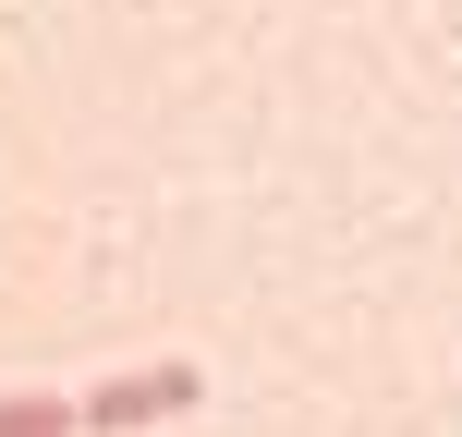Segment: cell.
Wrapping results in <instances>:
<instances>
[{
	"label": "cell",
	"instance_id": "obj_1",
	"mask_svg": "<svg viewBox=\"0 0 462 437\" xmlns=\"http://www.w3.org/2000/svg\"><path fill=\"white\" fill-rule=\"evenodd\" d=\"M208 401V377L195 365H134V377H97L86 389V437H134V425H171Z\"/></svg>",
	"mask_w": 462,
	"mask_h": 437
},
{
	"label": "cell",
	"instance_id": "obj_2",
	"mask_svg": "<svg viewBox=\"0 0 462 437\" xmlns=\"http://www.w3.org/2000/svg\"><path fill=\"white\" fill-rule=\"evenodd\" d=\"M0 437H86V401H49V389H0Z\"/></svg>",
	"mask_w": 462,
	"mask_h": 437
}]
</instances>
